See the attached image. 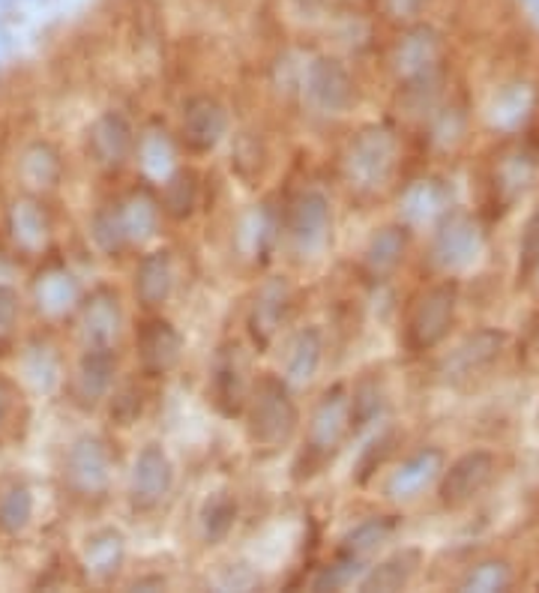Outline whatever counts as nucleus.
Instances as JSON below:
<instances>
[{
  "mask_svg": "<svg viewBox=\"0 0 539 593\" xmlns=\"http://www.w3.org/2000/svg\"><path fill=\"white\" fill-rule=\"evenodd\" d=\"M249 443L261 453H279L300 431V408L292 396V384L282 375H258L243 410Z\"/></svg>",
  "mask_w": 539,
  "mask_h": 593,
  "instance_id": "obj_1",
  "label": "nucleus"
},
{
  "mask_svg": "<svg viewBox=\"0 0 539 593\" xmlns=\"http://www.w3.org/2000/svg\"><path fill=\"white\" fill-rule=\"evenodd\" d=\"M354 435L351 426V393L342 384H336L323 393L318 405L312 408V417L306 422V438H302V450L297 455V480L312 476L321 471L323 464H330L345 447L348 438Z\"/></svg>",
  "mask_w": 539,
  "mask_h": 593,
  "instance_id": "obj_2",
  "label": "nucleus"
},
{
  "mask_svg": "<svg viewBox=\"0 0 539 593\" xmlns=\"http://www.w3.org/2000/svg\"><path fill=\"white\" fill-rule=\"evenodd\" d=\"M399 168V139L387 127H363L348 144L342 156V172L348 186L360 195H375L387 189Z\"/></svg>",
  "mask_w": 539,
  "mask_h": 593,
  "instance_id": "obj_3",
  "label": "nucleus"
},
{
  "mask_svg": "<svg viewBox=\"0 0 539 593\" xmlns=\"http://www.w3.org/2000/svg\"><path fill=\"white\" fill-rule=\"evenodd\" d=\"M455 306H459V285L450 279L435 282L422 288L405 315V348L410 354H426L441 345L455 323Z\"/></svg>",
  "mask_w": 539,
  "mask_h": 593,
  "instance_id": "obj_4",
  "label": "nucleus"
},
{
  "mask_svg": "<svg viewBox=\"0 0 539 593\" xmlns=\"http://www.w3.org/2000/svg\"><path fill=\"white\" fill-rule=\"evenodd\" d=\"M485 252V231L480 219L464 210H450L431 234V264L447 273L459 276L474 267Z\"/></svg>",
  "mask_w": 539,
  "mask_h": 593,
  "instance_id": "obj_5",
  "label": "nucleus"
},
{
  "mask_svg": "<svg viewBox=\"0 0 539 593\" xmlns=\"http://www.w3.org/2000/svg\"><path fill=\"white\" fill-rule=\"evenodd\" d=\"M252 387H255V377H252L246 348L240 342H226L216 351L213 366H210V384H207L210 402L222 417H243Z\"/></svg>",
  "mask_w": 539,
  "mask_h": 593,
  "instance_id": "obj_6",
  "label": "nucleus"
},
{
  "mask_svg": "<svg viewBox=\"0 0 539 593\" xmlns=\"http://www.w3.org/2000/svg\"><path fill=\"white\" fill-rule=\"evenodd\" d=\"M393 69L399 85L410 94H422L438 87L443 73V43L431 28H414L402 36V43L393 52Z\"/></svg>",
  "mask_w": 539,
  "mask_h": 593,
  "instance_id": "obj_7",
  "label": "nucleus"
},
{
  "mask_svg": "<svg viewBox=\"0 0 539 593\" xmlns=\"http://www.w3.org/2000/svg\"><path fill=\"white\" fill-rule=\"evenodd\" d=\"M282 231L292 240V246L302 259H315L321 255L323 246L330 243V231H333V210L327 195L318 189H306L294 198L285 219H282Z\"/></svg>",
  "mask_w": 539,
  "mask_h": 593,
  "instance_id": "obj_8",
  "label": "nucleus"
},
{
  "mask_svg": "<svg viewBox=\"0 0 539 593\" xmlns=\"http://www.w3.org/2000/svg\"><path fill=\"white\" fill-rule=\"evenodd\" d=\"M497 474V459L488 450H471V453L459 455L450 468H443L441 480H438V497L447 509H462L474 504L476 497L483 495L492 485Z\"/></svg>",
  "mask_w": 539,
  "mask_h": 593,
  "instance_id": "obj_9",
  "label": "nucleus"
},
{
  "mask_svg": "<svg viewBox=\"0 0 539 593\" xmlns=\"http://www.w3.org/2000/svg\"><path fill=\"white\" fill-rule=\"evenodd\" d=\"M504 348H507V333H504V330L483 327V330H476V333H468L450 354L443 356L441 375L447 377L450 384L471 381V377L483 375V372L495 366L501 354H504Z\"/></svg>",
  "mask_w": 539,
  "mask_h": 593,
  "instance_id": "obj_10",
  "label": "nucleus"
},
{
  "mask_svg": "<svg viewBox=\"0 0 539 593\" xmlns=\"http://www.w3.org/2000/svg\"><path fill=\"white\" fill-rule=\"evenodd\" d=\"M292 285L285 279H270L264 282L255 294V300L249 306V336L258 351H267L273 345V339L279 336L282 323L292 312Z\"/></svg>",
  "mask_w": 539,
  "mask_h": 593,
  "instance_id": "obj_11",
  "label": "nucleus"
},
{
  "mask_svg": "<svg viewBox=\"0 0 539 593\" xmlns=\"http://www.w3.org/2000/svg\"><path fill=\"white\" fill-rule=\"evenodd\" d=\"M443 468H447V455L438 447H426L420 453L408 455L405 462L387 476V485H384V495L396 504H408V501H417V497L441 480Z\"/></svg>",
  "mask_w": 539,
  "mask_h": 593,
  "instance_id": "obj_12",
  "label": "nucleus"
},
{
  "mask_svg": "<svg viewBox=\"0 0 539 593\" xmlns=\"http://www.w3.org/2000/svg\"><path fill=\"white\" fill-rule=\"evenodd\" d=\"M306 90L315 106H321L323 111H336V114H342L356 102L354 78L333 57H315L312 64L306 66Z\"/></svg>",
  "mask_w": 539,
  "mask_h": 593,
  "instance_id": "obj_13",
  "label": "nucleus"
},
{
  "mask_svg": "<svg viewBox=\"0 0 539 593\" xmlns=\"http://www.w3.org/2000/svg\"><path fill=\"white\" fill-rule=\"evenodd\" d=\"M228 135V111L222 102L210 97H195L186 102L180 139L189 153H210Z\"/></svg>",
  "mask_w": 539,
  "mask_h": 593,
  "instance_id": "obj_14",
  "label": "nucleus"
},
{
  "mask_svg": "<svg viewBox=\"0 0 539 593\" xmlns=\"http://www.w3.org/2000/svg\"><path fill=\"white\" fill-rule=\"evenodd\" d=\"M174 485V464L168 453L160 443H147L141 455L135 459V471H132V501L135 507L151 509L160 507L168 497Z\"/></svg>",
  "mask_w": 539,
  "mask_h": 593,
  "instance_id": "obj_15",
  "label": "nucleus"
},
{
  "mask_svg": "<svg viewBox=\"0 0 539 593\" xmlns=\"http://www.w3.org/2000/svg\"><path fill=\"white\" fill-rule=\"evenodd\" d=\"M450 205H453V195H450L447 184L435 180V177H422L402 193V222L408 228H435L443 216L453 210Z\"/></svg>",
  "mask_w": 539,
  "mask_h": 593,
  "instance_id": "obj_16",
  "label": "nucleus"
},
{
  "mask_svg": "<svg viewBox=\"0 0 539 593\" xmlns=\"http://www.w3.org/2000/svg\"><path fill=\"white\" fill-rule=\"evenodd\" d=\"M396 528H399V521L393 516L363 518L360 525H354V528L342 537L336 554L345 558V561L356 563V567H363V570H369V561L387 546L389 539H393V534H396Z\"/></svg>",
  "mask_w": 539,
  "mask_h": 593,
  "instance_id": "obj_17",
  "label": "nucleus"
},
{
  "mask_svg": "<svg viewBox=\"0 0 539 593\" xmlns=\"http://www.w3.org/2000/svg\"><path fill=\"white\" fill-rule=\"evenodd\" d=\"M405 252H408V226L405 222L377 228L363 249V270H366L369 279H389L402 267Z\"/></svg>",
  "mask_w": 539,
  "mask_h": 593,
  "instance_id": "obj_18",
  "label": "nucleus"
},
{
  "mask_svg": "<svg viewBox=\"0 0 539 593\" xmlns=\"http://www.w3.org/2000/svg\"><path fill=\"white\" fill-rule=\"evenodd\" d=\"M323 360V336L318 327H302L292 336V342L285 348L282 356V377L292 384V387H306Z\"/></svg>",
  "mask_w": 539,
  "mask_h": 593,
  "instance_id": "obj_19",
  "label": "nucleus"
},
{
  "mask_svg": "<svg viewBox=\"0 0 539 593\" xmlns=\"http://www.w3.org/2000/svg\"><path fill=\"white\" fill-rule=\"evenodd\" d=\"M141 363L151 375H168L184 354V339L174 330L172 323L153 318L141 330Z\"/></svg>",
  "mask_w": 539,
  "mask_h": 593,
  "instance_id": "obj_20",
  "label": "nucleus"
},
{
  "mask_svg": "<svg viewBox=\"0 0 539 593\" xmlns=\"http://www.w3.org/2000/svg\"><path fill=\"white\" fill-rule=\"evenodd\" d=\"M422 567L420 549H399L387 554L381 563H369L360 579V591H402L414 582Z\"/></svg>",
  "mask_w": 539,
  "mask_h": 593,
  "instance_id": "obj_21",
  "label": "nucleus"
},
{
  "mask_svg": "<svg viewBox=\"0 0 539 593\" xmlns=\"http://www.w3.org/2000/svg\"><path fill=\"white\" fill-rule=\"evenodd\" d=\"M534 174H537V162H534L530 153L504 156L495 168V177H492V193H495L497 205L504 210L516 205L518 198L528 193V186L534 184Z\"/></svg>",
  "mask_w": 539,
  "mask_h": 593,
  "instance_id": "obj_22",
  "label": "nucleus"
},
{
  "mask_svg": "<svg viewBox=\"0 0 539 593\" xmlns=\"http://www.w3.org/2000/svg\"><path fill=\"white\" fill-rule=\"evenodd\" d=\"M174 288V264H172V252H151L144 255L141 261L139 273H135V292H139L141 303L147 309H156L162 303L168 300V294Z\"/></svg>",
  "mask_w": 539,
  "mask_h": 593,
  "instance_id": "obj_23",
  "label": "nucleus"
},
{
  "mask_svg": "<svg viewBox=\"0 0 539 593\" xmlns=\"http://www.w3.org/2000/svg\"><path fill=\"white\" fill-rule=\"evenodd\" d=\"M198 521H201V537H205L207 546L226 542L228 534L234 530V521H238V497L226 488L207 495L205 507L198 513Z\"/></svg>",
  "mask_w": 539,
  "mask_h": 593,
  "instance_id": "obj_24",
  "label": "nucleus"
},
{
  "mask_svg": "<svg viewBox=\"0 0 539 593\" xmlns=\"http://www.w3.org/2000/svg\"><path fill=\"white\" fill-rule=\"evenodd\" d=\"M282 231V219L273 216L267 205H261L258 210H252V213L243 219V226H240V246L246 255L252 259H258L264 255L270 246H273V240Z\"/></svg>",
  "mask_w": 539,
  "mask_h": 593,
  "instance_id": "obj_25",
  "label": "nucleus"
},
{
  "mask_svg": "<svg viewBox=\"0 0 539 593\" xmlns=\"http://www.w3.org/2000/svg\"><path fill=\"white\" fill-rule=\"evenodd\" d=\"M509 587H513V567L504 558H488V561L474 563L459 582V591L471 593H504Z\"/></svg>",
  "mask_w": 539,
  "mask_h": 593,
  "instance_id": "obj_26",
  "label": "nucleus"
},
{
  "mask_svg": "<svg viewBox=\"0 0 539 593\" xmlns=\"http://www.w3.org/2000/svg\"><path fill=\"white\" fill-rule=\"evenodd\" d=\"M384 414V389L375 377H360L351 389V426L363 431L366 426H375Z\"/></svg>",
  "mask_w": 539,
  "mask_h": 593,
  "instance_id": "obj_27",
  "label": "nucleus"
},
{
  "mask_svg": "<svg viewBox=\"0 0 539 593\" xmlns=\"http://www.w3.org/2000/svg\"><path fill=\"white\" fill-rule=\"evenodd\" d=\"M162 205L177 219L195 213L198 207V174L193 168H177V172L165 180V195H162Z\"/></svg>",
  "mask_w": 539,
  "mask_h": 593,
  "instance_id": "obj_28",
  "label": "nucleus"
},
{
  "mask_svg": "<svg viewBox=\"0 0 539 593\" xmlns=\"http://www.w3.org/2000/svg\"><path fill=\"white\" fill-rule=\"evenodd\" d=\"M530 111H534V94L528 87H509L507 94H501L492 106V123L501 130H516Z\"/></svg>",
  "mask_w": 539,
  "mask_h": 593,
  "instance_id": "obj_29",
  "label": "nucleus"
},
{
  "mask_svg": "<svg viewBox=\"0 0 539 593\" xmlns=\"http://www.w3.org/2000/svg\"><path fill=\"white\" fill-rule=\"evenodd\" d=\"M539 270V205L530 210L518 240V282H528Z\"/></svg>",
  "mask_w": 539,
  "mask_h": 593,
  "instance_id": "obj_30",
  "label": "nucleus"
},
{
  "mask_svg": "<svg viewBox=\"0 0 539 593\" xmlns=\"http://www.w3.org/2000/svg\"><path fill=\"white\" fill-rule=\"evenodd\" d=\"M97 141L106 144L102 162H114V165H120L123 156H127V151H130V127H127L120 118L102 120V123H99Z\"/></svg>",
  "mask_w": 539,
  "mask_h": 593,
  "instance_id": "obj_31",
  "label": "nucleus"
},
{
  "mask_svg": "<svg viewBox=\"0 0 539 593\" xmlns=\"http://www.w3.org/2000/svg\"><path fill=\"white\" fill-rule=\"evenodd\" d=\"M393 441H396V435L393 431H384V435H377L375 441L369 443L363 455H360V464H356V483H366L369 476L375 474L377 468L384 464V459L393 450Z\"/></svg>",
  "mask_w": 539,
  "mask_h": 593,
  "instance_id": "obj_32",
  "label": "nucleus"
},
{
  "mask_svg": "<svg viewBox=\"0 0 539 593\" xmlns=\"http://www.w3.org/2000/svg\"><path fill=\"white\" fill-rule=\"evenodd\" d=\"M426 7H429V0H387V12L396 22H414V19H420Z\"/></svg>",
  "mask_w": 539,
  "mask_h": 593,
  "instance_id": "obj_33",
  "label": "nucleus"
},
{
  "mask_svg": "<svg viewBox=\"0 0 539 593\" xmlns=\"http://www.w3.org/2000/svg\"><path fill=\"white\" fill-rule=\"evenodd\" d=\"M537 426H539V408H537Z\"/></svg>",
  "mask_w": 539,
  "mask_h": 593,
  "instance_id": "obj_34",
  "label": "nucleus"
},
{
  "mask_svg": "<svg viewBox=\"0 0 539 593\" xmlns=\"http://www.w3.org/2000/svg\"><path fill=\"white\" fill-rule=\"evenodd\" d=\"M537 587H539V582H537Z\"/></svg>",
  "mask_w": 539,
  "mask_h": 593,
  "instance_id": "obj_35",
  "label": "nucleus"
}]
</instances>
